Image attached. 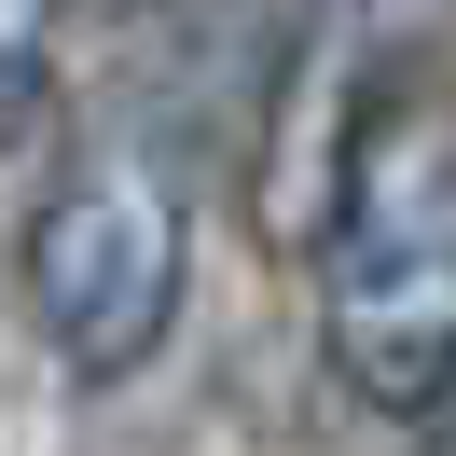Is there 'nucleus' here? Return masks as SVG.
Wrapping results in <instances>:
<instances>
[{
  "instance_id": "nucleus-1",
  "label": "nucleus",
  "mask_w": 456,
  "mask_h": 456,
  "mask_svg": "<svg viewBox=\"0 0 456 456\" xmlns=\"http://www.w3.org/2000/svg\"><path fill=\"white\" fill-rule=\"evenodd\" d=\"M318 332L373 415L456 401V139H428L415 111H387L360 152L346 235L318 249Z\"/></svg>"
},
{
  "instance_id": "nucleus-2",
  "label": "nucleus",
  "mask_w": 456,
  "mask_h": 456,
  "mask_svg": "<svg viewBox=\"0 0 456 456\" xmlns=\"http://www.w3.org/2000/svg\"><path fill=\"white\" fill-rule=\"evenodd\" d=\"M28 318L69 373H139L180 318V167L152 139H97L28 222Z\"/></svg>"
},
{
  "instance_id": "nucleus-3",
  "label": "nucleus",
  "mask_w": 456,
  "mask_h": 456,
  "mask_svg": "<svg viewBox=\"0 0 456 456\" xmlns=\"http://www.w3.org/2000/svg\"><path fill=\"white\" fill-rule=\"evenodd\" d=\"M332 14H346V42L387 69V97H401V69H415L428 42H456V0H332Z\"/></svg>"
},
{
  "instance_id": "nucleus-4",
  "label": "nucleus",
  "mask_w": 456,
  "mask_h": 456,
  "mask_svg": "<svg viewBox=\"0 0 456 456\" xmlns=\"http://www.w3.org/2000/svg\"><path fill=\"white\" fill-rule=\"evenodd\" d=\"M42 56H56V0H0V125L42 97Z\"/></svg>"
}]
</instances>
